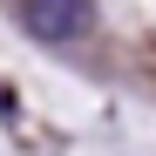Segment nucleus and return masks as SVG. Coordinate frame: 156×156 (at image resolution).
Wrapping results in <instances>:
<instances>
[{"label": "nucleus", "instance_id": "f257e3e1", "mask_svg": "<svg viewBox=\"0 0 156 156\" xmlns=\"http://www.w3.org/2000/svg\"><path fill=\"white\" fill-rule=\"evenodd\" d=\"M14 14H20V27L34 41H48V48H68V41H82L95 27V0H14Z\"/></svg>", "mask_w": 156, "mask_h": 156}]
</instances>
